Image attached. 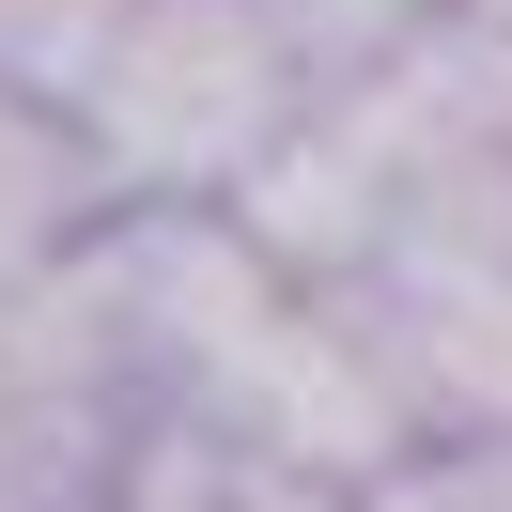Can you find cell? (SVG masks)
Segmentation results:
<instances>
[{"label":"cell","mask_w":512,"mask_h":512,"mask_svg":"<svg viewBox=\"0 0 512 512\" xmlns=\"http://www.w3.org/2000/svg\"><path fill=\"white\" fill-rule=\"evenodd\" d=\"M450 0H264V32L295 47V78H388Z\"/></svg>","instance_id":"6da1fadb"},{"label":"cell","mask_w":512,"mask_h":512,"mask_svg":"<svg viewBox=\"0 0 512 512\" xmlns=\"http://www.w3.org/2000/svg\"><path fill=\"white\" fill-rule=\"evenodd\" d=\"M373 512H512V435H466V450H435V466H404Z\"/></svg>","instance_id":"7a4b0ae2"}]
</instances>
